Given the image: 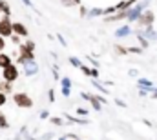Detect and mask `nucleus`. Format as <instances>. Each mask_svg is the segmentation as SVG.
<instances>
[{"label":"nucleus","mask_w":157,"mask_h":140,"mask_svg":"<svg viewBox=\"0 0 157 140\" xmlns=\"http://www.w3.org/2000/svg\"><path fill=\"white\" fill-rule=\"evenodd\" d=\"M4 49H6V38H2V36H0V53H2Z\"/></svg>","instance_id":"a878e982"},{"label":"nucleus","mask_w":157,"mask_h":140,"mask_svg":"<svg viewBox=\"0 0 157 140\" xmlns=\"http://www.w3.org/2000/svg\"><path fill=\"white\" fill-rule=\"evenodd\" d=\"M0 91L4 95H9L13 91V82H6V80H0Z\"/></svg>","instance_id":"1a4fd4ad"},{"label":"nucleus","mask_w":157,"mask_h":140,"mask_svg":"<svg viewBox=\"0 0 157 140\" xmlns=\"http://www.w3.org/2000/svg\"><path fill=\"white\" fill-rule=\"evenodd\" d=\"M115 51H117L119 55H126V53H128V49H124V47H121V46H115Z\"/></svg>","instance_id":"5701e85b"},{"label":"nucleus","mask_w":157,"mask_h":140,"mask_svg":"<svg viewBox=\"0 0 157 140\" xmlns=\"http://www.w3.org/2000/svg\"><path fill=\"white\" fill-rule=\"evenodd\" d=\"M0 11H2L6 17H9V15H11V7H9V4H7L6 0H0Z\"/></svg>","instance_id":"ddd939ff"},{"label":"nucleus","mask_w":157,"mask_h":140,"mask_svg":"<svg viewBox=\"0 0 157 140\" xmlns=\"http://www.w3.org/2000/svg\"><path fill=\"white\" fill-rule=\"evenodd\" d=\"M126 11H128V9H126ZM126 11H117L115 15H110L106 20H108V22H117L121 18H126Z\"/></svg>","instance_id":"9b49d317"},{"label":"nucleus","mask_w":157,"mask_h":140,"mask_svg":"<svg viewBox=\"0 0 157 140\" xmlns=\"http://www.w3.org/2000/svg\"><path fill=\"white\" fill-rule=\"evenodd\" d=\"M22 2H24V4H26L28 7H33V4H31V0H22Z\"/></svg>","instance_id":"2f4dec72"},{"label":"nucleus","mask_w":157,"mask_h":140,"mask_svg":"<svg viewBox=\"0 0 157 140\" xmlns=\"http://www.w3.org/2000/svg\"><path fill=\"white\" fill-rule=\"evenodd\" d=\"M0 80H2V78H0Z\"/></svg>","instance_id":"e433bc0d"},{"label":"nucleus","mask_w":157,"mask_h":140,"mask_svg":"<svg viewBox=\"0 0 157 140\" xmlns=\"http://www.w3.org/2000/svg\"><path fill=\"white\" fill-rule=\"evenodd\" d=\"M13 100H15V104L18 105V107H26V109H28V107L33 105V98H31L28 93H22V91H20V93H15V95H13Z\"/></svg>","instance_id":"20e7f679"},{"label":"nucleus","mask_w":157,"mask_h":140,"mask_svg":"<svg viewBox=\"0 0 157 140\" xmlns=\"http://www.w3.org/2000/svg\"><path fill=\"white\" fill-rule=\"evenodd\" d=\"M48 115H49L48 111H42V113H40V118H48Z\"/></svg>","instance_id":"7c9ffc66"},{"label":"nucleus","mask_w":157,"mask_h":140,"mask_svg":"<svg viewBox=\"0 0 157 140\" xmlns=\"http://www.w3.org/2000/svg\"><path fill=\"white\" fill-rule=\"evenodd\" d=\"M49 100H51V102L55 100V95H53V91H51V89H49Z\"/></svg>","instance_id":"72a5a7b5"},{"label":"nucleus","mask_w":157,"mask_h":140,"mask_svg":"<svg viewBox=\"0 0 157 140\" xmlns=\"http://www.w3.org/2000/svg\"><path fill=\"white\" fill-rule=\"evenodd\" d=\"M93 86H95V87H97V89H99L101 93H106V91H104V87H102V86H101L99 82H93Z\"/></svg>","instance_id":"bb28decb"},{"label":"nucleus","mask_w":157,"mask_h":140,"mask_svg":"<svg viewBox=\"0 0 157 140\" xmlns=\"http://www.w3.org/2000/svg\"><path fill=\"white\" fill-rule=\"evenodd\" d=\"M62 87H71V80H70L68 76L62 78Z\"/></svg>","instance_id":"aec40b11"},{"label":"nucleus","mask_w":157,"mask_h":140,"mask_svg":"<svg viewBox=\"0 0 157 140\" xmlns=\"http://www.w3.org/2000/svg\"><path fill=\"white\" fill-rule=\"evenodd\" d=\"M130 53H141L143 51V47H132V49H128Z\"/></svg>","instance_id":"cd10ccee"},{"label":"nucleus","mask_w":157,"mask_h":140,"mask_svg":"<svg viewBox=\"0 0 157 140\" xmlns=\"http://www.w3.org/2000/svg\"><path fill=\"white\" fill-rule=\"evenodd\" d=\"M148 4H150V0H143V2H141V4H137L135 7H130V9L126 11V18H128L130 22H135V20H137V17H139L146 7H148Z\"/></svg>","instance_id":"f03ea898"},{"label":"nucleus","mask_w":157,"mask_h":140,"mask_svg":"<svg viewBox=\"0 0 157 140\" xmlns=\"http://www.w3.org/2000/svg\"><path fill=\"white\" fill-rule=\"evenodd\" d=\"M137 84H139V86H143V87H150V89L154 87V84H152L150 80H146V78H139V80H137Z\"/></svg>","instance_id":"2eb2a0df"},{"label":"nucleus","mask_w":157,"mask_h":140,"mask_svg":"<svg viewBox=\"0 0 157 140\" xmlns=\"http://www.w3.org/2000/svg\"><path fill=\"white\" fill-rule=\"evenodd\" d=\"M49 122H51V124H55V126H62V120H60V118H57V116L49 118Z\"/></svg>","instance_id":"4be33fe9"},{"label":"nucleus","mask_w":157,"mask_h":140,"mask_svg":"<svg viewBox=\"0 0 157 140\" xmlns=\"http://www.w3.org/2000/svg\"><path fill=\"white\" fill-rule=\"evenodd\" d=\"M88 15H90L91 18H93V17H101V15H102V9H99V7H93V9H90V11H88Z\"/></svg>","instance_id":"dca6fc26"},{"label":"nucleus","mask_w":157,"mask_h":140,"mask_svg":"<svg viewBox=\"0 0 157 140\" xmlns=\"http://www.w3.org/2000/svg\"><path fill=\"white\" fill-rule=\"evenodd\" d=\"M6 102H7V95H4V93L0 91V107H4Z\"/></svg>","instance_id":"6ab92c4d"},{"label":"nucleus","mask_w":157,"mask_h":140,"mask_svg":"<svg viewBox=\"0 0 157 140\" xmlns=\"http://www.w3.org/2000/svg\"><path fill=\"white\" fill-rule=\"evenodd\" d=\"M70 93H71L70 87H62V95H64V97H70Z\"/></svg>","instance_id":"c85d7f7f"},{"label":"nucleus","mask_w":157,"mask_h":140,"mask_svg":"<svg viewBox=\"0 0 157 140\" xmlns=\"http://www.w3.org/2000/svg\"><path fill=\"white\" fill-rule=\"evenodd\" d=\"M35 58V42L33 40H28L26 44L18 46V58H17V64H24L26 60H33Z\"/></svg>","instance_id":"f257e3e1"},{"label":"nucleus","mask_w":157,"mask_h":140,"mask_svg":"<svg viewBox=\"0 0 157 140\" xmlns=\"http://www.w3.org/2000/svg\"><path fill=\"white\" fill-rule=\"evenodd\" d=\"M91 76H95V78H97V76H99V71H97V69H91Z\"/></svg>","instance_id":"473e14b6"},{"label":"nucleus","mask_w":157,"mask_h":140,"mask_svg":"<svg viewBox=\"0 0 157 140\" xmlns=\"http://www.w3.org/2000/svg\"><path fill=\"white\" fill-rule=\"evenodd\" d=\"M22 68H24L26 76H33V75H37V73H39V66H37L35 58H33V60H26V62L22 64Z\"/></svg>","instance_id":"0eeeda50"},{"label":"nucleus","mask_w":157,"mask_h":140,"mask_svg":"<svg viewBox=\"0 0 157 140\" xmlns=\"http://www.w3.org/2000/svg\"><path fill=\"white\" fill-rule=\"evenodd\" d=\"M9 64H13V60H11V57H9L7 53H0V68L4 69V68H7Z\"/></svg>","instance_id":"9d476101"},{"label":"nucleus","mask_w":157,"mask_h":140,"mask_svg":"<svg viewBox=\"0 0 157 140\" xmlns=\"http://www.w3.org/2000/svg\"><path fill=\"white\" fill-rule=\"evenodd\" d=\"M80 69H82V73H84V75L91 76V69H90V68H86V66H82V64H80Z\"/></svg>","instance_id":"393cba45"},{"label":"nucleus","mask_w":157,"mask_h":140,"mask_svg":"<svg viewBox=\"0 0 157 140\" xmlns=\"http://www.w3.org/2000/svg\"><path fill=\"white\" fill-rule=\"evenodd\" d=\"M90 102H91V105L95 107V111H101V109H102V104H101V102H99V100H97V98H95L93 95L90 97Z\"/></svg>","instance_id":"4468645a"},{"label":"nucleus","mask_w":157,"mask_h":140,"mask_svg":"<svg viewBox=\"0 0 157 140\" xmlns=\"http://www.w3.org/2000/svg\"><path fill=\"white\" fill-rule=\"evenodd\" d=\"M11 26H13L11 18L4 15V17L0 18V36H2V38H7V36L13 35V28H11Z\"/></svg>","instance_id":"423d86ee"},{"label":"nucleus","mask_w":157,"mask_h":140,"mask_svg":"<svg viewBox=\"0 0 157 140\" xmlns=\"http://www.w3.org/2000/svg\"><path fill=\"white\" fill-rule=\"evenodd\" d=\"M137 40L141 42V47H148V40H146L143 35H137Z\"/></svg>","instance_id":"f3484780"},{"label":"nucleus","mask_w":157,"mask_h":140,"mask_svg":"<svg viewBox=\"0 0 157 140\" xmlns=\"http://www.w3.org/2000/svg\"><path fill=\"white\" fill-rule=\"evenodd\" d=\"M59 140H66V137H62V138H59Z\"/></svg>","instance_id":"c9c22d12"},{"label":"nucleus","mask_w":157,"mask_h":140,"mask_svg":"<svg viewBox=\"0 0 157 140\" xmlns=\"http://www.w3.org/2000/svg\"><path fill=\"white\" fill-rule=\"evenodd\" d=\"M86 113H88V111H86L84 107H78V109H77V115H82V116H84Z\"/></svg>","instance_id":"c756f323"},{"label":"nucleus","mask_w":157,"mask_h":140,"mask_svg":"<svg viewBox=\"0 0 157 140\" xmlns=\"http://www.w3.org/2000/svg\"><path fill=\"white\" fill-rule=\"evenodd\" d=\"M71 2H73V4H80V0H71Z\"/></svg>","instance_id":"f704fd0d"},{"label":"nucleus","mask_w":157,"mask_h":140,"mask_svg":"<svg viewBox=\"0 0 157 140\" xmlns=\"http://www.w3.org/2000/svg\"><path fill=\"white\" fill-rule=\"evenodd\" d=\"M154 13L150 11V9H144L139 17H137V26L139 28H148V26H152L154 24Z\"/></svg>","instance_id":"39448f33"},{"label":"nucleus","mask_w":157,"mask_h":140,"mask_svg":"<svg viewBox=\"0 0 157 140\" xmlns=\"http://www.w3.org/2000/svg\"><path fill=\"white\" fill-rule=\"evenodd\" d=\"M9 124H7V118H6V115H2L0 113V127H7Z\"/></svg>","instance_id":"a211bd4d"},{"label":"nucleus","mask_w":157,"mask_h":140,"mask_svg":"<svg viewBox=\"0 0 157 140\" xmlns=\"http://www.w3.org/2000/svg\"><path fill=\"white\" fill-rule=\"evenodd\" d=\"M11 42H13L15 46H18V44H20V36H18V35H15V33H13V35H11Z\"/></svg>","instance_id":"412c9836"},{"label":"nucleus","mask_w":157,"mask_h":140,"mask_svg":"<svg viewBox=\"0 0 157 140\" xmlns=\"http://www.w3.org/2000/svg\"><path fill=\"white\" fill-rule=\"evenodd\" d=\"M18 76H20V73H18V68L15 64H9L7 68L2 69V80H6V82H15Z\"/></svg>","instance_id":"7ed1b4c3"},{"label":"nucleus","mask_w":157,"mask_h":140,"mask_svg":"<svg viewBox=\"0 0 157 140\" xmlns=\"http://www.w3.org/2000/svg\"><path fill=\"white\" fill-rule=\"evenodd\" d=\"M132 33V29H130V26H122V28H119L117 31H115V35L121 38V36H128Z\"/></svg>","instance_id":"f8f14e48"},{"label":"nucleus","mask_w":157,"mask_h":140,"mask_svg":"<svg viewBox=\"0 0 157 140\" xmlns=\"http://www.w3.org/2000/svg\"><path fill=\"white\" fill-rule=\"evenodd\" d=\"M70 62H71L75 68H80V60H78V58H75V57H71V58H70Z\"/></svg>","instance_id":"b1692460"},{"label":"nucleus","mask_w":157,"mask_h":140,"mask_svg":"<svg viewBox=\"0 0 157 140\" xmlns=\"http://www.w3.org/2000/svg\"><path fill=\"white\" fill-rule=\"evenodd\" d=\"M13 33L15 35H18V36H28L29 35V31H28V28L24 26V24H20V22H13Z\"/></svg>","instance_id":"6e6552de"}]
</instances>
